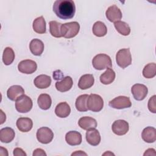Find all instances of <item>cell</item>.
<instances>
[{
    "instance_id": "cell-1",
    "label": "cell",
    "mask_w": 156,
    "mask_h": 156,
    "mask_svg": "<svg viewBox=\"0 0 156 156\" xmlns=\"http://www.w3.org/2000/svg\"><path fill=\"white\" fill-rule=\"evenodd\" d=\"M52 10L59 18L68 20L74 17L76 6L71 0H57L54 2Z\"/></svg>"
},
{
    "instance_id": "cell-2",
    "label": "cell",
    "mask_w": 156,
    "mask_h": 156,
    "mask_svg": "<svg viewBox=\"0 0 156 156\" xmlns=\"http://www.w3.org/2000/svg\"><path fill=\"white\" fill-rule=\"evenodd\" d=\"M92 65L97 70H102L112 66L111 58L105 54H99L95 55L93 58Z\"/></svg>"
},
{
    "instance_id": "cell-3",
    "label": "cell",
    "mask_w": 156,
    "mask_h": 156,
    "mask_svg": "<svg viewBox=\"0 0 156 156\" xmlns=\"http://www.w3.org/2000/svg\"><path fill=\"white\" fill-rule=\"evenodd\" d=\"M116 61L119 66L124 69L132 64V55L129 48L119 50L116 55Z\"/></svg>"
},
{
    "instance_id": "cell-4",
    "label": "cell",
    "mask_w": 156,
    "mask_h": 156,
    "mask_svg": "<svg viewBox=\"0 0 156 156\" xmlns=\"http://www.w3.org/2000/svg\"><path fill=\"white\" fill-rule=\"evenodd\" d=\"M80 30V25L76 21L62 24V37L65 38H71L76 37Z\"/></svg>"
},
{
    "instance_id": "cell-5",
    "label": "cell",
    "mask_w": 156,
    "mask_h": 156,
    "mask_svg": "<svg viewBox=\"0 0 156 156\" xmlns=\"http://www.w3.org/2000/svg\"><path fill=\"white\" fill-rule=\"evenodd\" d=\"M88 110L93 112H100L104 107V101L102 97L96 94H90L87 99Z\"/></svg>"
},
{
    "instance_id": "cell-6",
    "label": "cell",
    "mask_w": 156,
    "mask_h": 156,
    "mask_svg": "<svg viewBox=\"0 0 156 156\" xmlns=\"http://www.w3.org/2000/svg\"><path fill=\"white\" fill-rule=\"evenodd\" d=\"M32 101L29 96L23 94L15 102L16 110L20 113H27L32 108Z\"/></svg>"
},
{
    "instance_id": "cell-7",
    "label": "cell",
    "mask_w": 156,
    "mask_h": 156,
    "mask_svg": "<svg viewBox=\"0 0 156 156\" xmlns=\"http://www.w3.org/2000/svg\"><path fill=\"white\" fill-rule=\"evenodd\" d=\"M108 105L112 108L115 109H124L130 107L132 106V102L129 97L119 96L110 101Z\"/></svg>"
},
{
    "instance_id": "cell-8",
    "label": "cell",
    "mask_w": 156,
    "mask_h": 156,
    "mask_svg": "<svg viewBox=\"0 0 156 156\" xmlns=\"http://www.w3.org/2000/svg\"><path fill=\"white\" fill-rule=\"evenodd\" d=\"M37 138L42 144L51 143L54 138V133L51 129L47 127H42L37 130Z\"/></svg>"
},
{
    "instance_id": "cell-9",
    "label": "cell",
    "mask_w": 156,
    "mask_h": 156,
    "mask_svg": "<svg viewBox=\"0 0 156 156\" xmlns=\"http://www.w3.org/2000/svg\"><path fill=\"white\" fill-rule=\"evenodd\" d=\"M18 69L21 73L30 74L34 73L37 69V65L34 60L27 59L21 61L18 65Z\"/></svg>"
},
{
    "instance_id": "cell-10",
    "label": "cell",
    "mask_w": 156,
    "mask_h": 156,
    "mask_svg": "<svg viewBox=\"0 0 156 156\" xmlns=\"http://www.w3.org/2000/svg\"><path fill=\"white\" fill-rule=\"evenodd\" d=\"M131 92L135 100L142 101L146 97L148 90L146 85L141 83H136L132 87Z\"/></svg>"
},
{
    "instance_id": "cell-11",
    "label": "cell",
    "mask_w": 156,
    "mask_h": 156,
    "mask_svg": "<svg viewBox=\"0 0 156 156\" xmlns=\"http://www.w3.org/2000/svg\"><path fill=\"white\" fill-rule=\"evenodd\" d=\"M112 129L115 134L119 136L124 135L129 131V123L126 121L122 119L116 120L112 124Z\"/></svg>"
},
{
    "instance_id": "cell-12",
    "label": "cell",
    "mask_w": 156,
    "mask_h": 156,
    "mask_svg": "<svg viewBox=\"0 0 156 156\" xmlns=\"http://www.w3.org/2000/svg\"><path fill=\"white\" fill-rule=\"evenodd\" d=\"M105 16L108 21L113 23L120 21L122 16L121 10L116 5H112L107 9Z\"/></svg>"
},
{
    "instance_id": "cell-13",
    "label": "cell",
    "mask_w": 156,
    "mask_h": 156,
    "mask_svg": "<svg viewBox=\"0 0 156 156\" xmlns=\"http://www.w3.org/2000/svg\"><path fill=\"white\" fill-rule=\"evenodd\" d=\"M86 140L90 145L93 146H98L101 142V135L99 131L95 128L87 130Z\"/></svg>"
},
{
    "instance_id": "cell-14",
    "label": "cell",
    "mask_w": 156,
    "mask_h": 156,
    "mask_svg": "<svg viewBox=\"0 0 156 156\" xmlns=\"http://www.w3.org/2000/svg\"><path fill=\"white\" fill-rule=\"evenodd\" d=\"M24 94V90L23 88L18 85L11 86L7 91V98L13 101H16L20 96Z\"/></svg>"
},
{
    "instance_id": "cell-15",
    "label": "cell",
    "mask_w": 156,
    "mask_h": 156,
    "mask_svg": "<svg viewBox=\"0 0 156 156\" xmlns=\"http://www.w3.org/2000/svg\"><path fill=\"white\" fill-rule=\"evenodd\" d=\"M65 140L70 146L79 145L82 140V135L77 131H69L65 135Z\"/></svg>"
},
{
    "instance_id": "cell-16",
    "label": "cell",
    "mask_w": 156,
    "mask_h": 156,
    "mask_svg": "<svg viewBox=\"0 0 156 156\" xmlns=\"http://www.w3.org/2000/svg\"><path fill=\"white\" fill-rule=\"evenodd\" d=\"M34 83L35 86L40 89H44L48 88L51 83V78L50 76L46 74H41L37 76Z\"/></svg>"
},
{
    "instance_id": "cell-17",
    "label": "cell",
    "mask_w": 156,
    "mask_h": 156,
    "mask_svg": "<svg viewBox=\"0 0 156 156\" xmlns=\"http://www.w3.org/2000/svg\"><path fill=\"white\" fill-rule=\"evenodd\" d=\"M44 48L43 41L37 38L32 40L29 44V49L31 53L36 56H40L41 55L44 51Z\"/></svg>"
},
{
    "instance_id": "cell-18",
    "label": "cell",
    "mask_w": 156,
    "mask_h": 156,
    "mask_svg": "<svg viewBox=\"0 0 156 156\" xmlns=\"http://www.w3.org/2000/svg\"><path fill=\"white\" fill-rule=\"evenodd\" d=\"M94 82V78L92 74H87L82 76L78 82V87L81 90L91 88Z\"/></svg>"
},
{
    "instance_id": "cell-19",
    "label": "cell",
    "mask_w": 156,
    "mask_h": 156,
    "mask_svg": "<svg viewBox=\"0 0 156 156\" xmlns=\"http://www.w3.org/2000/svg\"><path fill=\"white\" fill-rule=\"evenodd\" d=\"M18 129L22 132L30 131L33 126V122L29 118H20L16 123Z\"/></svg>"
},
{
    "instance_id": "cell-20",
    "label": "cell",
    "mask_w": 156,
    "mask_h": 156,
    "mask_svg": "<svg viewBox=\"0 0 156 156\" xmlns=\"http://www.w3.org/2000/svg\"><path fill=\"white\" fill-rule=\"evenodd\" d=\"M78 124L83 130L94 129L97 127V121L93 118L90 116H83L79 119Z\"/></svg>"
},
{
    "instance_id": "cell-21",
    "label": "cell",
    "mask_w": 156,
    "mask_h": 156,
    "mask_svg": "<svg viewBox=\"0 0 156 156\" xmlns=\"http://www.w3.org/2000/svg\"><path fill=\"white\" fill-rule=\"evenodd\" d=\"M73 85V81L70 76H66L61 81L55 83L56 89L60 92H65L69 90Z\"/></svg>"
},
{
    "instance_id": "cell-22",
    "label": "cell",
    "mask_w": 156,
    "mask_h": 156,
    "mask_svg": "<svg viewBox=\"0 0 156 156\" xmlns=\"http://www.w3.org/2000/svg\"><path fill=\"white\" fill-rule=\"evenodd\" d=\"M142 139L146 143H154L156 140V130L153 127H147L144 128L141 133Z\"/></svg>"
},
{
    "instance_id": "cell-23",
    "label": "cell",
    "mask_w": 156,
    "mask_h": 156,
    "mask_svg": "<svg viewBox=\"0 0 156 156\" xmlns=\"http://www.w3.org/2000/svg\"><path fill=\"white\" fill-rule=\"evenodd\" d=\"M15 136V131L10 127L2 128L0 130V140L2 143H10L14 139Z\"/></svg>"
},
{
    "instance_id": "cell-24",
    "label": "cell",
    "mask_w": 156,
    "mask_h": 156,
    "mask_svg": "<svg viewBox=\"0 0 156 156\" xmlns=\"http://www.w3.org/2000/svg\"><path fill=\"white\" fill-rule=\"evenodd\" d=\"M71 113V108L66 102H62L57 105L55 113L59 118H66Z\"/></svg>"
},
{
    "instance_id": "cell-25",
    "label": "cell",
    "mask_w": 156,
    "mask_h": 156,
    "mask_svg": "<svg viewBox=\"0 0 156 156\" xmlns=\"http://www.w3.org/2000/svg\"><path fill=\"white\" fill-rule=\"evenodd\" d=\"M32 27L35 32L40 34H44L46 31V25L44 18L41 16L35 19L33 21Z\"/></svg>"
},
{
    "instance_id": "cell-26",
    "label": "cell",
    "mask_w": 156,
    "mask_h": 156,
    "mask_svg": "<svg viewBox=\"0 0 156 156\" xmlns=\"http://www.w3.org/2000/svg\"><path fill=\"white\" fill-rule=\"evenodd\" d=\"M37 102L39 107L44 110H48L52 104V99L51 96L46 93L41 94L37 99Z\"/></svg>"
},
{
    "instance_id": "cell-27",
    "label": "cell",
    "mask_w": 156,
    "mask_h": 156,
    "mask_svg": "<svg viewBox=\"0 0 156 156\" xmlns=\"http://www.w3.org/2000/svg\"><path fill=\"white\" fill-rule=\"evenodd\" d=\"M92 31L95 36L102 37L107 34V28L104 23L101 21H96L93 26Z\"/></svg>"
},
{
    "instance_id": "cell-28",
    "label": "cell",
    "mask_w": 156,
    "mask_h": 156,
    "mask_svg": "<svg viewBox=\"0 0 156 156\" xmlns=\"http://www.w3.org/2000/svg\"><path fill=\"white\" fill-rule=\"evenodd\" d=\"M115 73L111 68H107V70L100 76V81L104 85L112 83L115 79Z\"/></svg>"
},
{
    "instance_id": "cell-29",
    "label": "cell",
    "mask_w": 156,
    "mask_h": 156,
    "mask_svg": "<svg viewBox=\"0 0 156 156\" xmlns=\"http://www.w3.org/2000/svg\"><path fill=\"white\" fill-rule=\"evenodd\" d=\"M49 32L52 36L55 38L62 37V24L56 21H51L49 23Z\"/></svg>"
},
{
    "instance_id": "cell-30",
    "label": "cell",
    "mask_w": 156,
    "mask_h": 156,
    "mask_svg": "<svg viewBox=\"0 0 156 156\" xmlns=\"http://www.w3.org/2000/svg\"><path fill=\"white\" fill-rule=\"evenodd\" d=\"M88 94H82L78 96L76 99L75 105L76 109L79 112H87L88 110L87 108V99L88 98Z\"/></svg>"
},
{
    "instance_id": "cell-31",
    "label": "cell",
    "mask_w": 156,
    "mask_h": 156,
    "mask_svg": "<svg viewBox=\"0 0 156 156\" xmlns=\"http://www.w3.org/2000/svg\"><path fill=\"white\" fill-rule=\"evenodd\" d=\"M114 26L116 30L121 35L127 36L130 33V28L129 24L124 21H118L114 23Z\"/></svg>"
},
{
    "instance_id": "cell-32",
    "label": "cell",
    "mask_w": 156,
    "mask_h": 156,
    "mask_svg": "<svg viewBox=\"0 0 156 156\" xmlns=\"http://www.w3.org/2000/svg\"><path fill=\"white\" fill-rule=\"evenodd\" d=\"M15 59V53L13 50L10 48H5L2 54V61L5 65H9L12 63Z\"/></svg>"
},
{
    "instance_id": "cell-33",
    "label": "cell",
    "mask_w": 156,
    "mask_h": 156,
    "mask_svg": "<svg viewBox=\"0 0 156 156\" xmlns=\"http://www.w3.org/2000/svg\"><path fill=\"white\" fill-rule=\"evenodd\" d=\"M156 65L155 63H150L146 65L143 70V75L146 79H151L155 76Z\"/></svg>"
},
{
    "instance_id": "cell-34",
    "label": "cell",
    "mask_w": 156,
    "mask_h": 156,
    "mask_svg": "<svg viewBox=\"0 0 156 156\" xmlns=\"http://www.w3.org/2000/svg\"><path fill=\"white\" fill-rule=\"evenodd\" d=\"M155 95H154L153 96H152L149 101H148V104H147V107H148V109L149 110V111L153 113H156V101H155Z\"/></svg>"
},
{
    "instance_id": "cell-35",
    "label": "cell",
    "mask_w": 156,
    "mask_h": 156,
    "mask_svg": "<svg viewBox=\"0 0 156 156\" xmlns=\"http://www.w3.org/2000/svg\"><path fill=\"white\" fill-rule=\"evenodd\" d=\"M13 155L15 156H26V152L20 147H16L13 150Z\"/></svg>"
},
{
    "instance_id": "cell-36",
    "label": "cell",
    "mask_w": 156,
    "mask_h": 156,
    "mask_svg": "<svg viewBox=\"0 0 156 156\" xmlns=\"http://www.w3.org/2000/svg\"><path fill=\"white\" fill-rule=\"evenodd\" d=\"M32 155L33 156H44V155L46 156V154L43 149L38 148L34 151Z\"/></svg>"
},
{
    "instance_id": "cell-37",
    "label": "cell",
    "mask_w": 156,
    "mask_h": 156,
    "mask_svg": "<svg viewBox=\"0 0 156 156\" xmlns=\"http://www.w3.org/2000/svg\"><path fill=\"white\" fill-rule=\"evenodd\" d=\"M156 153H155V150L154 149L152 148H150L147 149L145 152L144 153L143 155H155Z\"/></svg>"
},
{
    "instance_id": "cell-38",
    "label": "cell",
    "mask_w": 156,
    "mask_h": 156,
    "mask_svg": "<svg viewBox=\"0 0 156 156\" xmlns=\"http://www.w3.org/2000/svg\"><path fill=\"white\" fill-rule=\"evenodd\" d=\"M71 155L72 156H73V155H87V154L82 151H75L74 152L72 153Z\"/></svg>"
},
{
    "instance_id": "cell-39",
    "label": "cell",
    "mask_w": 156,
    "mask_h": 156,
    "mask_svg": "<svg viewBox=\"0 0 156 156\" xmlns=\"http://www.w3.org/2000/svg\"><path fill=\"white\" fill-rule=\"evenodd\" d=\"M0 155L2 156L4 155H8V152L7 150L5 148H4L3 147H1V150H0Z\"/></svg>"
},
{
    "instance_id": "cell-40",
    "label": "cell",
    "mask_w": 156,
    "mask_h": 156,
    "mask_svg": "<svg viewBox=\"0 0 156 156\" xmlns=\"http://www.w3.org/2000/svg\"><path fill=\"white\" fill-rule=\"evenodd\" d=\"M0 112H1V124H2L5 121L6 116H5V114L4 113V112H2V110H1Z\"/></svg>"
},
{
    "instance_id": "cell-41",
    "label": "cell",
    "mask_w": 156,
    "mask_h": 156,
    "mask_svg": "<svg viewBox=\"0 0 156 156\" xmlns=\"http://www.w3.org/2000/svg\"><path fill=\"white\" fill-rule=\"evenodd\" d=\"M62 76H63V74H60V75H59L58 73H57V71H55L54 73H53V77H54V79H55V80H58V79H62Z\"/></svg>"
},
{
    "instance_id": "cell-42",
    "label": "cell",
    "mask_w": 156,
    "mask_h": 156,
    "mask_svg": "<svg viewBox=\"0 0 156 156\" xmlns=\"http://www.w3.org/2000/svg\"><path fill=\"white\" fill-rule=\"evenodd\" d=\"M103 155H114V154H113L112 152H110V151H108V152H105V153H104L103 154H102Z\"/></svg>"
}]
</instances>
